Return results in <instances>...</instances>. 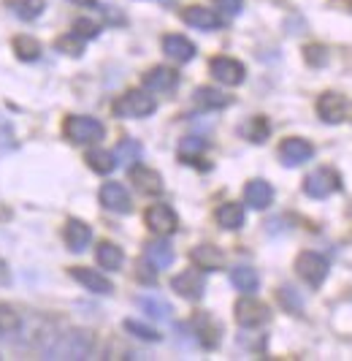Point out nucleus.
Returning a JSON list of instances; mask_svg holds the SVG:
<instances>
[{
	"instance_id": "nucleus-1",
	"label": "nucleus",
	"mask_w": 352,
	"mask_h": 361,
	"mask_svg": "<svg viewBox=\"0 0 352 361\" xmlns=\"http://www.w3.org/2000/svg\"><path fill=\"white\" fill-rule=\"evenodd\" d=\"M95 348V337L87 329H68L63 334H54L46 345V359H87Z\"/></svg>"
},
{
	"instance_id": "nucleus-2",
	"label": "nucleus",
	"mask_w": 352,
	"mask_h": 361,
	"mask_svg": "<svg viewBox=\"0 0 352 361\" xmlns=\"http://www.w3.org/2000/svg\"><path fill=\"white\" fill-rule=\"evenodd\" d=\"M63 133L70 145H95L106 136V128L101 120L87 114H70L63 123Z\"/></svg>"
},
{
	"instance_id": "nucleus-3",
	"label": "nucleus",
	"mask_w": 352,
	"mask_h": 361,
	"mask_svg": "<svg viewBox=\"0 0 352 361\" xmlns=\"http://www.w3.org/2000/svg\"><path fill=\"white\" fill-rule=\"evenodd\" d=\"M155 109H158V101L144 90H127L114 101V114L122 117V120L149 117V114H155Z\"/></svg>"
},
{
	"instance_id": "nucleus-4",
	"label": "nucleus",
	"mask_w": 352,
	"mask_h": 361,
	"mask_svg": "<svg viewBox=\"0 0 352 361\" xmlns=\"http://www.w3.org/2000/svg\"><path fill=\"white\" fill-rule=\"evenodd\" d=\"M341 190V174L331 166H320L303 180V193L309 199H328Z\"/></svg>"
},
{
	"instance_id": "nucleus-5",
	"label": "nucleus",
	"mask_w": 352,
	"mask_h": 361,
	"mask_svg": "<svg viewBox=\"0 0 352 361\" xmlns=\"http://www.w3.org/2000/svg\"><path fill=\"white\" fill-rule=\"evenodd\" d=\"M233 315H236V324L241 326V329H258V326H265L268 321H271V310H268V305L258 302V299H252V293H244V296L236 302Z\"/></svg>"
},
{
	"instance_id": "nucleus-6",
	"label": "nucleus",
	"mask_w": 352,
	"mask_h": 361,
	"mask_svg": "<svg viewBox=\"0 0 352 361\" xmlns=\"http://www.w3.org/2000/svg\"><path fill=\"white\" fill-rule=\"evenodd\" d=\"M296 271L309 288H320L328 277V261L315 250H303L296 258Z\"/></svg>"
},
{
	"instance_id": "nucleus-7",
	"label": "nucleus",
	"mask_w": 352,
	"mask_h": 361,
	"mask_svg": "<svg viewBox=\"0 0 352 361\" xmlns=\"http://www.w3.org/2000/svg\"><path fill=\"white\" fill-rule=\"evenodd\" d=\"M317 114H320V120L322 123H328V126H339V123H344V117L350 114V101L341 95V92H322L320 98H317Z\"/></svg>"
},
{
	"instance_id": "nucleus-8",
	"label": "nucleus",
	"mask_w": 352,
	"mask_h": 361,
	"mask_svg": "<svg viewBox=\"0 0 352 361\" xmlns=\"http://www.w3.org/2000/svg\"><path fill=\"white\" fill-rule=\"evenodd\" d=\"M171 288L182 296V299H187V302H201L203 299V293H206V277H203V271L198 269H184L182 274H176L174 280H171Z\"/></svg>"
},
{
	"instance_id": "nucleus-9",
	"label": "nucleus",
	"mask_w": 352,
	"mask_h": 361,
	"mask_svg": "<svg viewBox=\"0 0 352 361\" xmlns=\"http://www.w3.org/2000/svg\"><path fill=\"white\" fill-rule=\"evenodd\" d=\"M144 223L152 234L158 236H171L179 228V217L168 204H152L146 212H144Z\"/></svg>"
},
{
	"instance_id": "nucleus-10",
	"label": "nucleus",
	"mask_w": 352,
	"mask_h": 361,
	"mask_svg": "<svg viewBox=\"0 0 352 361\" xmlns=\"http://www.w3.org/2000/svg\"><path fill=\"white\" fill-rule=\"evenodd\" d=\"M209 71H211V76H214L220 85H225V87H239L246 79L244 63H239V60H233V57H225V54L211 60Z\"/></svg>"
},
{
	"instance_id": "nucleus-11",
	"label": "nucleus",
	"mask_w": 352,
	"mask_h": 361,
	"mask_svg": "<svg viewBox=\"0 0 352 361\" xmlns=\"http://www.w3.org/2000/svg\"><path fill=\"white\" fill-rule=\"evenodd\" d=\"M315 158V145L301 139V136H290L279 145V161L282 166L287 169H296V166H303L306 161Z\"/></svg>"
},
{
	"instance_id": "nucleus-12",
	"label": "nucleus",
	"mask_w": 352,
	"mask_h": 361,
	"mask_svg": "<svg viewBox=\"0 0 352 361\" xmlns=\"http://www.w3.org/2000/svg\"><path fill=\"white\" fill-rule=\"evenodd\" d=\"M101 204H103L108 212H114V215H127L133 209L130 193H127V188L120 185V182H103V188H101Z\"/></svg>"
},
{
	"instance_id": "nucleus-13",
	"label": "nucleus",
	"mask_w": 352,
	"mask_h": 361,
	"mask_svg": "<svg viewBox=\"0 0 352 361\" xmlns=\"http://www.w3.org/2000/svg\"><path fill=\"white\" fill-rule=\"evenodd\" d=\"M190 329H193L195 340L203 345L206 350H214V348L220 345V334H222V329H220V324L211 318L209 312H198L193 321H190Z\"/></svg>"
},
{
	"instance_id": "nucleus-14",
	"label": "nucleus",
	"mask_w": 352,
	"mask_h": 361,
	"mask_svg": "<svg viewBox=\"0 0 352 361\" xmlns=\"http://www.w3.org/2000/svg\"><path fill=\"white\" fill-rule=\"evenodd\" d=\"M130 182L136 185V190H139L141 196H160L163 188H165L160 171L149 169V166H139V163L130 169Z\"/></svg>"
},
{
	"instance_id": "nucleus-15",
	"label": "nucleus",
	"mask_w": 352,
	"mask_h": 361,
	"mask_svg": "<svg viewBox=\"0 0 352 361\" xmlns=\"http://www.w3.org/2000/svg\"><path fill=\"white\" fill-rule=\"evenodd\" d=\"M190 261L201 271H222L225 264H228L225 253L220 247H214V245H198V247H193L190 250Z\"/></svg>"
},
{
	"instance_id": "nucleus-16",
	"label": "nucleus",
	"mask_w": 352,
	"mask_h": 361,
	"mask_svg": "<svg viewBox=\"0 0 352 361\" xmlns=\"http://www.w3.org/2000/svg\"><path fill=\"white\" fill-rule=\"evenodd\" d=\"M141 85L149 92H171L179 85V73L174 68H168V66H155V68H149L144 73Z\"/></svg>"
},
{
	"instance_id": "nucleus-17",
	"label": "nucleus",
	"mask_w": 352,
	"mask_h": 361,
	"mask_svg": "<svg viewBox=\"0 0 352 361\" xmlns=\"http://www.w3.org/2000/svg\"><path fill=\"white\" fill-rule=\"evenodd\" d=\"M182 22L190 27H198V30H220L222 27V17L206 6H187L182 11Z\"/></svg>"
},
{
	"instance_id": "nucleus-18",
	"label": "nucleus",
	"mask_w": 352,
	"mask_h": 361,
	"mask_svg": "<svg viewBox=\"0 0 352 361\" xmlns=\"http://www.w3.org/2000/svg\"><path fill=\"white\" fill-rule=\"evenodd\" d=\"M271 201H274V188H271L265 180H249L244 185V204L246 207H252V209L263 212V209L271 207Z\"/></svg>"
},
{
	"instance_id": "nucleus-19",
	"label": "nucleus",
	"mask_w": 352,
	"mask_h": 361,
	"mask_svg": "<svg viewBox=\"0 0 352 361\" xmlns=\"http://www.w3.org/2000/svg\"><path fill=\"white\" fill-rule=\"evenodd\" d=\"M70 277L76 280V283H82L87 290L92 293H101V296H108L114 286H111V280H106V274H101L98 269H87V267H73L70 269Z\"/></svg>"
},
{
	"instance_id": "nucleus-20",
	"label": "nucleus",
	"mask_w": 352,
	"mask_h": 361,
	"mask_svg": "<svg viewBox=\"0 0 352 361\" xmlns=\"http://www.w3.org/2000/svg\"><path fill=\"white\" fill-rule=\"evenodd\" d=\"M65 245H68V250L73 253H84L87 250V245L92 242V228H89L84 220H76V217H70L68 223H65Z\"/></svg>"
},
{
	"instance_id": "nucleus-21",
	"label": "nucleus",
	"mask_w": 352,
	"mask_h": 361,
	"mask_svg": "<svg viewBox=\"0 0 352 361\" xmlns=\"http://www.w3.org/2000/svg\"><path fill=\"white\" fill-rule=\"evenodd\" d=\"M144 261L152 267V269H168L171 264H174V247L160 236L155 242H149L146 247H144Z\"/></svg>"
},
{
	"instance_id": "nucleus-22",
	"label": "nucleus",
	"mask_w": 352,
	"mask_h": 361,
	"mask_svg": "<svg viewBox=\"0 0 352 361\" xmlns=\"http://www.w3.org/2000/svg\"><path fill=\"white\" fill-rule=\"evenodd\" d=\"M217 226L220 228H225V231H239L241 226H244V204H239V201H225V204H220L217 207Z\"/></svg>"
},
{
	"instance_id": "nucleus-23",
	"label": "nucleus",
	"mask_w": 352,
	"mask_h": 361,
	"mask_svg": "<svg viewBox=\"0 0 352 361\" xmlns=\"http://www.w3.org/2000/svg\"><path fill=\"white\" fill-rule=\"evenodd\" d=\"M163 52L168 54L174 63H190L195 57V44L190 38L171 33V36H163Z\"/></svg>"
},
{
	"instance_id": "nucleus-24",
	"label": "nucleus",
	"mask_w": 352,
	"mask_h": 361,
	"mask_svg": "<svg viewBox=\"0 0 352 361\" xmlns=\"http://www.w3.org/2000/svg\"><path fill=\"white\" fill-rule=\"evenodd\" d=\"M95 261H98L101 269L120 271L125 264V253H122V247H117L114 242H98V247H95Z\"/></svg>"
},
{
	"instance_id": "nucleus-25",
	"label": "nucleus",
	"mask_w": 352,
	"mask_h": 361,
	"mask_svg": "<svg viewBox=\"0 0 352 361\" xmlns=\"http://www.w3.org/2000/svg\"><path fill=\"white\" fill-rule=\"evenodd\" d=\"M193 98H195V104L201 109H206V111H217V109L230 106V95L222 90H217V87H198Z\"/></svg>"
},
{
	"instance_id": "nucleus-26",
	"label": "nucleus",
	"mask_w": 352,
	"mask_h": 361,
	"mask_svg": "<svg viewBox=\"0 0 352 361\" xmlns=\"http://www.w3.org/2000/svg\"><path fill=\"white\" fill-rule=\"evenodd\" d=\"M141 155H144V147H141L136 139H122V142L117 145V149H114V161H117V166H122V169H127V171L141 161Z\"/></svg>"
},
{
	"instance_id": "nucleus-27",
	"label": "nucleus",
	"mask_w": 352,
	"mask_h": 361,
	"mask_svg": "<svg viewBox=\"0 0 352 361\" xmlns=\"http://www.w3.org/2000/svg\"><path fill=\"white\" fill-rule=\"evenodd\" d=\"M241 136H244L246 142H252V145H263L265 139L271 136V123L265 120L263 114H255V117H249L241 126Z\"/></svg>"
},
{
	"instance_id": "nucleus-28",
	"label": "nucleus",
	"mask_w": 352,
	"mask_h": 361,
	"mask_svg": "<svg viewBox=\"0 0 352 361\" xmlns=\"http://www.w3.org/2000/svg\"><path fill=\"white\" fill-rule=\"evenodd\" d=\"M230 283H233V288L241 290V293H255V290L260 288V277H258V271L252 269V267L230 269Z\"/></svg>"
},
{
	"instance_id": "nucleus-29",
	"label": "nucleus",
	"mask_w": 352,
	"mask_h": 361,
	"mask_svg": "<svg viewBox=\"0 0 352 361\" xmlns=\"http://www.w3.org/2000/svg\"><path fill=\"white\" fill-rule=\"evenodd\" d=\"M139 307L144 310L149 318H155V321H168L171 312H174V307H171L165 299H158V296H139Z\"/></svg>"
},
{
	"instance_id": "nucleus-30",
	"label": "nucleus",
	"mask_w": 352,
	"mask_h": 361,
	"mask_svg": "<svg viewBox=\"0 0 352 361\" xmlns=\"http://www.w3.org/2000/svg\"><path fill=\"white\" fill-rule=\"evenodd\" d=\"M87 166L95 171V174H111L117 169V161H114V152H106V149H89L87 152Z\"/></svg>"
},
{
	"instance_id": "nucleus-31",
	"label": "nucleus",
	"mask_w": 352,
	"mask_h": 361,
	"mask_svg": "<svg viewBox=\"0 0 352 361\" xmlns=\"http://www.w3.org/2000/svg\"><path fill=\"white\" fill-rule=\"evenodd\" d=\"M206 139H201V136H187V139H182V145H179V161L182 163H195L203 152H206Z\"/></svg>"
},
{
	"instance_id": "nucleus-32",
	"label": "nucleus",
	"mask_w": 352,
	"mask_h": 361,
	"mask_svg": "<svg viewBox=\"0 0 352 361\" xmlns=\"http://www.w3.org/2000/svg\"><path fill=\"white\" fill-rule=\"evenodd\" d=\"M14 52H17L19 60H25V63H33V60H38V57H41V44H38L33 36L22 33V36L14 38Z\"/></svg>"
},
{
	"instance_id": "nucleus-33",
	"label": "nucleus",
	"mask_w": 352,
	"mask_h": 361,
	"mask_svg": "<svg viewBox=\"0 0 352 361\" xmlns=\"http://www.w3.org/2000/svg\"><path fill=\"white\" fill-rule=\"evenodd\" d=\"M11 8H14V14H17L19 19L33 22V19H38L41 14H44L46 3H44V0H14Z\"/></svg>"
},
{
	"instance_id": "nucleus-34",
	"label": "nucleus",
	"mask_w": 352,
	"mask_h": 361,
	"mask_svg": "<svg viewBox=\"0 0 352 361\" xmlns=\"http://www.w3.org/2000/svg\"><path fill=\"white\" fill-rule=\"evenodd\" d=\"M19 312L11 305H6V302H0V337H8V334H14L19 331Z\"/></svg>"
},
{
	"instance_id": "nucleus-35",
	"label": "nucleus",
	"mask_w": 352,
	"mask_h": 361,
	"mask_svg": "<svg viewBox=\"0 0 352 361\" xmlns=\"http://www.w3.org/2000/svg\"><path fill=\"white\" fill-rule=\"evenodd\" d=\"M60 52L70 54V57H79V54L84 52V38H79L73 30H70L68 36H60L57 38V44H54Z\"/></svg>"
},
{
	"instance_id": "nucleus-36",
	"label": "nucleus",
	"mask_w": 352,
	"mask_h": 361,
	"mask_svg": "<svg viewBox=\"0 0 352 361\" xmlns=\"http://www.w3.org/2000/svg\"><path fill=\"white\" fill-rule=\"evenodd\" d=\"M303 60L312 66V68H322L328 63V49L322 44H306L303 47Z\"/></svg>"
},
{
	"instance_id": "nucleus-37",
	"label": "nucleus",
	"mask_w": 352,
	"mask_h": 361,
	"mask_svg": "<svg viewBox=\"0 0 352 361\" xmlns=\"http://www.w3.org/2000/svg\"><path fill=\"white\" fill-rule=\"evenodd\" d=\"M277 296H279V302L284 305V310H287V312H293V315H301V310H303V302H301V296L293 288H290V286H282V288L277 290Z\"/></svg>"
},
{
	"instance_id": "nucleus-38",
	"label": "nucleus",
	"mask_w": 352,
	"mask_h": 361,
	"mask_svg": "<svg viewBox=\"0 0 352 361\" xmlns=\"http://www.w3.org/2000/svg\"><path fill=\"white\" fill-rule=\"evenodd\" d=\"M125 331L133 334V337H139V340H144V343H160L158 331L149 329V326L139 324V321H125Z\"/></svg>"
},
{
	"instance_id": "nucleus-39",
	"label": "nucleus",
	"mask_w": 352,
	"mask_h": 361,
	"mask_svg": "<svg viewBox=\"0 0 352 361\" xmlns=\"http://www.w3.org/2000/svg\"><path fill=\"white\" fill-rule=\"evenodd\" d=\"M73 33L79 38H84V41H89V38H98V33H101V25L98 22H92V19L82 17L73 22Z\"/></svg>"
},
{
	"instance_id": "nucleus-40",
	"label": "nucleus",
	"mask_w": 352,
	"mask_h": 361,
	"mask_svg": "<svg viewBox=\"0 0 352 361\" xmlns=\"http://www.w3.org/2000/svg\"><path fill=\"white\" fill-rule=\"evenodd\" d=\"M217 6H220V11H225V14H230V17H239L241 14V0H214Z\"/></svg>"
},
{
	"instance_id": "nucleus-41",
	"label": "nucleus",
	"mask_w": 352,
	"mask_h": 361,
	"mask_svg": "<svg viewBox=\"0 0 352 361\" xmlns=\"http://www.w3.org/2000/svg\"><path fill=\"white\" fill-rule=\"evenodd\" d=\"M6 286H11V269H8V264L0 258V288H6Z\"/></svg>"
},
{
	"instance_id": "nucleus-42",
	"label": "nucleus",
	"mask_w": 352,
	"mask_h": 361,
	"mask_svg": "<svg viewBox=\"0 0 352 361\" xmlns=\"http://www.w3.org/2000/svg\"><path fill=\"white\" fill-rule=\"evenodd\" d=\"M73 3H79V6H87V8H95V6H98V0H73Z\"/></svg>"
},
{
	"instance_id": "nucleus-43",
	"label": "nucleus",
	"mask_w": 352,
	"mask_h": 361,
	"mask_svg": "<svg viewBox=\"0 0 352 361\" xmlns=\"http://www.w3.org/2000/svg\"><path fill=\"white\" fill-rule=\"evenodd\" d=\"M160 3H171V0H160Z\"/></svg>"
}]
</instances>
